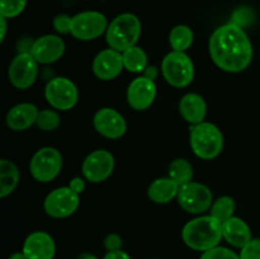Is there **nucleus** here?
Masks as SVG:
<instances>
[{"mask_svg": "<svg viewBox=\"0 0 260 259\" xmlns=\"http://www.w3.org/2000/svg\"><path fill=\"white\" fill-rule=\"evenodd\" d=\"M80 195L70 187H60L47 195L43 202L46 213L53 218H65L75 213L80 205Z\"/></svg>", "mask_w": 260, "mask_h": 259, "instance_id": "nucleus-10", "label": "nucleus"}, {"mask_svg": "<svg viewBox=\"0 0 260 259\" xmlns=\"http://www.w3.org/2000/svg\"><path fill=\"white\" fill-rule=\"evenodd\" d=\"M0 22H2V38H0V41L3 42L5 38V35H7V18L0 17Z\"/></svg>", "mask_w": 260, "mask_h": 259, "instance_id": "nucleus-37", "label": "nucleus"}, {"mask_svg": "<svg viewBox=\"0 0 260 259\" xmlns=\"http://www.w3.org/2000/svg\"><path fill=\"white\" fill-rule=\"evenodd\" d=\"M141 36V22L132 13H122L108 24L106 32L107 43L113 50L124 52L136 46Z\"/></svg>", "mask_w": 260, "mask_h": 259, "instance_id": "nucleus-3", "label": "nucleus"}, {"mask_svg": "<svg viewBox=\"0 0 260 259\" xmlns=\"http://www.w3.org/2000/svg\"><path fill=\"white\" fill-rule=\"evenodd\" d=\"M93 126L99 135L111 140L121 139L127 131L124 117L118 111L109 107L96 111L93 118Z\"/></svg>", "mask_w": 260, "mask_h": 259, "instance_id": "nucleus-13", "label": "nucleus"}, {"mask_svg": "<svg viewBox=\"0 0 260 259\" xmlns=\"http://www.w3.org/2000/svg\"><path fill=\"white\" fill-rule=\"evenodd\" d=\"M9 259H27V258H25V255L23 251H17V253L12 254V255L9 256Z\"/></svg>", "mask_w": 260, "mask_h": 259, "instance_id": "nucleus-38", "label": "nucleus"}, {"mask_svg": "<svg viewBox=\"0 0 260 259\" xmlns=\"http://www.w3.org/2000/svg\"><path fill=\"white\" fill-rule=\"evenodd\" d=\"M19 183V170L17 165L8 159L0 160V197L12 195Z\"/></svg>", "mask_w": 260, "mask_h": 259, "instance_id": "nucleus-22", "label": "nucleus"}, {"mask_svg": "<svg viewBox=\"0 0 260 259\" xmlns=\"http://www.w3.org/2000/svg\"><path fill=\"white\" fill-rule=\"evenodd\" d=\"M84 179H85V178L81 177L73 178V179L70 180V183H69V187H70L75 193L81 195V193L84 192V189H85V180Z\"/></svg>", "mask_w": 260, "mask_h": 259, "instance_id": "nucleus-34", "label": "nucleus"}, {"mask_svg": "<svg viewBox=\"0 0 260 259\" xmlns=\"http://www.w3.org/2000/svg\"><path fill=\"white\" fill-rule=\"evenodd\" d=\"M161 73L168 84L185 88L194 79V63L185 52L172 51L162 58Z\"/></svg>", "mask_w": 260, "mask_h": 259, "instance_id": "nucleus-5", "label": "nucleus"}, {"mask_svg": "<svg viewBox=\"0 0 260 259\" xmlns=\"http://www.w3.org/2000/svg\"><path fill=\"white\" fill-rule=\"evenodd\" d=\"M22 251L27 259H53L56 245L50 234L46 231H35L27 236Z\"/></svg>", "mask_w": 260, "mask_h": 259, "instance_id": "nucleus-17", "label": "nucleus"}, {"mask_svg": "<svg viewBox=\"0 0 260 259\" xmlns=\"http://www.w3.org/2000/svg\"><path fill=\"white\" fill-rule=\"evenodd\" d=\"M78 259H98L96 258L94 254H90V253H83L80 254V255L78 256Z\"/></svg>", "mask_w": 260, "mask_h": 259, "instance_id": "nucleus-39", "label": "nucleus"}, {"mask_svg": "<svg viewBox=\"0 0 260 259\" xmlns=\"http://www.w3.org/2000/svg\"><path fill=\"white\" fill-rule=\"evenodd\" d=\"M254 19V13L253 10L249 9V8L244 7L240 8V9L236 10L233 14V23L240 25L243 28V25H248L253 22Z\"/></svg>", "mask_w": 260, "mask_h": 259, "instance_id": "nucleus-32", "label": "nucleus"}, {"mask_svg": "<svg viewBox=\"0 0 260 259\" xmlns=\"http://www.w3.org/2000/svg\"><path fill=\"white\" fill-rule=\"evenodd\" d=\"M177 200L185 212L201 215L211 208L213 195L207 185L192 180L187 184L180 185Z\"/></svg>", "mask_w": 260, "mask_h": 259, "instance_id": "nucleus-7", "label": "nucleus"}, {"mask_svg": "<svg viewBox=\"0 0 260 259\" xmlns=\"http://www.w3.org/2000/svg\"><path fill=\"white\" fill-rule=\"evenodd\" d=\"M103 259H131V256L123 250H117V251H108L104 255Z\"/></svg>", "mask_w": 260, "mask_h": 259, "instance_id": "nucleus-35", "label": "nucleus"}, {"mask_svg": "<svg viewBox=\"0 0 260 259\" xmlns=\"http://www.w3.org/2000/svg\"><path fill=\"white\" fill-rule=\"evenodd\" d=\"M91 69H93L94 75L101 79V80H113L124 69L122 52L113 50L111 47L102 50L94 57Z\"/></svg>", "mask_w": 260, "mask_h": 259, "instance_id": "nucleus-15", "label": "nucleus"}, {"mask_svg": "<svg viewBox=\"0 0 260 259\" xmlns=\"http://www.w3.org/2000/svg\"><path fill=\"white\" fill-rule=\"evenodd\" d=\"M29 52L38 63H52L62 57L65 42L62 38L55 35L41 36L32 43Z\"/></svg>", "mask_w": 260, "mask_h": 259, "instance_id": "nucleus-16", "label": "nucleus"}, {"mask_svg": "<svg viewBox=\"0 0 260 259\" xmlns=\"http://www.w3.org/2000/svg\"><path fill=\"white\" fill-rule=\"evenodd\" d=\"M215 65L226 73H241L253 60V45L240 25L228 23L216 28L208 42Z\"/></svg>", "mask_w": 260, "mask_h": 259, "instance_id": "nucleus-1", "label": "nucleus"}, {"mask_svg": "<svg viewBox=\"0 0 260 259\" xmlns=\"http://www.w3.org/2000/svg\"><path fill=\"white\" fill-rule=\"evenodd\" d=\"M240 259H260V239H251L244 248H241Z\"/></svg>", "mask_w": 260, "mask_h": 259, "instance_id": "nucleus-30", "label": "nucleus"}, {"mask_svg": "<svg viewBox=\"0 0 260 259\" xmlns=\"http://www.w3.org/2000/svg\"><path fill=\"white\" fill-rule=\"evenodd\" d=\"M114 170V156L108 150L99 149L90 152L81 165V173L91 183H102L108 179Z\"/></svg>", "mask_w": 260, "mask_h": 259, "instance_id": "nucleus-12", "label": "nucleus"}, {"mask_svg": "<svg viewBox=\"0 0 260 259\" xmlns=\"http://www.w3.org/2000/svg\"><path fill=\"white\" fill-rule=\"evenodd\" d=\"M40 111L32 103H19L7 113V126L13 131H25L36 123Z\"/></svg>", "mask_w": 260, "mask_h": 259, "instance_id": "nucleus-18", "label": "nucleus"}, {"mask_svg": "<svg viewBox=\"0 0 260 259\" xmlns=\"http://www.w3.org/2000/svg\"><path fill=\"white\" fill-rule=\"evenodd\" d=\"M189 144L196 156L203 160H212L222 151L223 135L216 124L202 122L192 126Z\"/></svg>", "mask_w": 260, "mask_h": 259, "instance_id": "nucleus-4", "label": "nucleus"}, {"mask_svg": "<svg viewBox=\"0 0 260 259\" xmlns=\"http://www.w3.org/2000/svg\"><path fill=\"white\" fill-rule=\"evenodd\" d=\"M142 76L155 81V79L157 78V69L155 68V66H147V68L144 70V73H142Z\"/></svg>", "mask_w": 260, "mask_h": 259, "instance_id": "nucleus-36", "label": "nucleus"}, {"mask_svg": "<svg viewBox=\"0 0 260 259\" xmlns=\"http://www.w3.org/2000/svg\"><path fill=\"white\" fill-rule=\"evenodd\" d=\"M222 238L230 245L241 249L251 240L250 228L243 218L233 216L222 222Z\"/></svg>", "mask_w": 260, "mask_h": 259, "instance_id": "nucleus-20", "label": "nucleus"}, {"mask_svg": "<svg viewBox=\"0 0 260 259\" xmlns=\"http://www.w3.org/2000/svg\"><path fill=\"white\" fill-rule=\"evenodd\" d=\"M36 124L42 131H55L61 124V118L57 112L53 111V109H42L38 113Z\"/></svg>", "mask_w": 260, "mask_h": 259, "instance_id": "nucleus-27", "label": "nucleus"}, {"mask_svg": "<svg viewBox=\"0 0 260 259\" xmlns=\"http://www.w3.org/2000/svg\"><path fill=\"white\" fill-rule=\"evenodd\" d=\"M73 25V17L68 14H57L53 18V28L60 35H69L71 33Z\"/></svg>", "mask_w": 260, "mask_h": 259, "instance_id": "nucleus-31", "label": "nucleus"}, {"mask_svg": "<svg viewBox=\"0 0 260 259\" xmlns=\"http://www.w3.org/2000/svg\"><path fill=\"white\" fill-rule=\"evenodd\" d=\"M235 207L236 206L234 198L229 197V196H222V197L217 198L212 203L210 208V215L222 223L230 217H233L234 212H235Z\"/></svg>", "mask_w": 260, "mask_h": 259, "instance_id": "nucleus-26", "label": "nucleus"}, {"mask_svg": "<svg viewBox=\"0 0 260 259\" xmlns=\"http://www.w3.org/2000/svg\"><path fill=\"white\" fill-rule=\"evenodd\" d=\"M45 96L53 109L69 111L78 103L79 91L70 79L57 76L47 83L45 88Z\"/></svg>", "mask_w": 260, "mask_h": 259, "instance_id": "nucleus-8", "label": "nucleus"}, {"mask_svg": "<svg viewBox=\"0 0 260 259\" xmlns=\"http://www.w3.org/2000/svg\"><path fill=\"white\" fill-rule=\"evenodd\" d=\"M38 75V62L30 52H20L15 56L8 69V78L14 88L24 90L35 84Z\"/></svg>", "mask_w": 260, "mask_h": 259, "instance_id": "nucleus-11", "label": "nucleus"}, {"mask_svg": "<svg viewBox=\"0 0 260 259\" xmlns=\"http://www.w3.org/2000/svg\"><path fill=\"white\" fill-rule=\"evenodd\" d=\"M27 0H0V17L7 19L18 17L25 9Z\"/></svg>", "mask_w": 260, "mask_h": 259, "instance_id": "nucleus-28", "label": "nucleus"}, {"mask_svg": "<svg viewBox=\"0 0 260 259\" xmlns=\"http://www.w3.org/2000/svg\"><path fill=\"white\" fill-rule=\"evenodd\" d=\"M179 185L173 179L168 178H157L147 188V196L150 200L159 205H165L178 197Z\"/></svg>", "mask_w": 260, "mask_h": 259, "instance_id": "nucleus-21", "label": "nucleus"}, {"mask_svg": "<svg viewBox=\"0 0 260 259\" xmlns=\"http://www.w3.org/2000/svg\"><path fill=\"white\" fill-rule=\"evenodd\" d=\"M182 238L185 245L197 251H207L222 240V223L211 215L198 216L184 225Z\"/></svg>", "mask_w": 260, "mask_h": 259, "instance_id": "nucleus-2", "label": "nucleus"}, {"mask_svg": "<svg viewBox=\"0 0 260 259\" xmlns=\"http://www.w3.org/2000/svg\"><path fill=\"white\" fill-rule=\"evenodd\" d=\"M122 57H123L124 69L129 73H144L145 69L147 68V55L144 48L139 46H134L122 52Z\"/></svg>", "mask_w": 260, "mask_h": 259, "instance_id": "nucleus-24", "label": "nucleus"}, {"mask_svg": "<svg viewBox=\"0 0 260 259\" xmlns=\"http://www.w3.org/2000/svg\"><path fill=\"white\" fill-rule=\"evenodd\" d=\"M193 40H194L193 30L184 24L175 25L169 33V43L173 51L185 52L193 45Z\"/></svg>", "mask_w": 260, "mask_h": 259, "instance_id": "nucleus-23", "label": "nucleus"}, {"mask_svg": "<svg viewBox=\"0 0 260 259\" xmlns=\"http://www.w3.org/2000/svg\"><path fill=\"white\" fill-rule=\"evenodd\" d=\"M122 244H123V240L118 234L112 233L104 238V248L108 251L122 250Z\"/></svg>", "mask_w": 260, "mask_h": 259, "instance_id": "nucleus-33", "label": "nucleus"}, {"mask_svg": "<svg viewBox=\"0 0 260 259\" xmlns=\"http://www.w3.org/2000/svg\"><path fill=\"white\" fill-rule=\"evenodd\" d=\"M179 112L185 121L194 126V124L205 122L206 114H207V104L200 94L188 93L180 99Z\"/></svg>", "mask_w": 260, "mask_h": 259, "instance_id": "nucleus-19", "label": "nucleus"}, {"mask_svg": "<svg viewBox=\"0 0 260 259\" xmlns=\"http://www.w3.org/2000/svg\"><path fill=\"white\" fill-rule=\"evenodd\" d=\"M62 169V155L51 146L41 147L29 163V172L37 182L48 183L55 179Z\"/></svg>", "mask_w": 260, "mask_h": 259, "instance_id": "nucleus-6", "label": "nucleus"}, {"mask_svg": "<svg viewBox=\"0 0 260 259\" xmlns=\"http://www.w3.org/2000/svg\"><path fill=\"white\" fill-rule=\"evenodd\" d=\"M108 20L96 10H86L73 17L71 36L79 41H93L107 32Z\"/></svg>", "mask_w": 260, "mask_h": 259, "instance_id": "nucleus-9", "label": "nucleus"}, {"mask_svg": "<svg viewBox=\"0 0 260 259\" xmlns=\"http://www.w3.org/2000/svg\"><path fill=\"white\" fill-rule=\"evenodd\" d=\"M169 178L174 180L178 185H184L192 182L193 167L188 160L178 157L173 160L169 165Z\"/></svg>", "mask_w": 260, "mask_h": 259, "instance_id": "nucleus-25", "label": "nucleus"}, {"mask_svg": "<svg viewBox=\"0 0 260 259\" xmlns=\"http://www.w3.org/2000/svg\"><path fill=\"white\" fill-rule=\"evenodd\" d=\"M201 259H240V256L229 248L215 246L207 251H203Z\"/></svg>", "mask_w": 260, "mask_h": 259, "instance_id": "nucleus-29", "label": "nucleus"}, {"mask_svg": "<svg viewBox=\"0 0 260 259\" xmlns=\"http://www.w3.org/2000/svg\"><path fill=\"white\" fill-rule=\"evenodd\" d=\"M156 98L155 81L139 76L129 83L127 89V102L135 111H145L150 108Z\"/></svg>", "mask_w": 260, "mask_h": 259, "instance_id": "nucleus-14", "label": "nucleus"}]
</instances>
